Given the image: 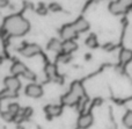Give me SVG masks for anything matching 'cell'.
Here are the masks:
<instances>
[{"instance_id": "6", "label": "cell", "mask_w": 132, "mask_h": 129, "mask_svg": "<svg viewBox=\"0 0 132 129\" xmlns=\"http://www.w3.org/2000/svg\"><path fill=\"white\" fill-rule=\"evenodd\" d=\"M77 34L78 33L75 32V29L73 28L72 25H66L62 28V30H60V36H62V39L65 40V41L72 40L73 37L77 36Z\"/></svg>"}, {"instance_id": "17", "label": "cell", "mask_w": 132, "mask_h": 129, "mask_svg": "<svg viewBox=\"0 0 132 129\" xmlns=\"http://www.w3.org/2000/svg\"><path fill=\"white\" fill-rule=\"evenodd\" d=\"M45 73L49 78L55 79V77H56V66L52 65V64H48L45 66Z\"/></svg>"}, {"instance_id": "10", "label": "cell", "mask_w": 132, "mask_h": 129, "mask_svg": "<svg viewBox=\"0 0 132 129\" xmlns=\"http://www.w3.org/2000/svg\"><path fill=\"white\" fill-rule=\"evenodd\" d=\"M78 49V44L74 41L70 40V41H64L63 42V52L65 55H70L71 52H73L74 50Z\"/></svg>"}, {"instance_id": "26", "label": "cell", "mask_w": 132, "mask_h": 129, "mask_svg": "<svg viewBox=\"0 0 132 129\" xmlns=\"http://www.w3.org/2000/svg\"><path fill=\"white\" fill-rule=\"evenodd\" d=\"M60 59H62L63 63H67L68 60L71 59V56L70 55H64V56H62V57H60Z\"/></svg>"}, {"instance_id": "1", "label": "cell", "mask_w": 132, "mask_h": 129, "mask_svg": "<svg viewBox=\"0 0 132 129\" xmlns=\"http://www.w3.org/2000/svg\"><path fill=\"white\" fill-rule=\"evenodd\" d=\"M4 28L9 35L21 36V35H24L29 30L30 25L23 16L12 15L5 20Z\"/></svg>"}, {"instance_id": "15", "label": "cell", "mask_w": 132, "mask_h": 129, "mask_svg": "<svg viewBox=\"0 0 132 129\" xmlns=\"http://www.w3.org/2000/svg\"><path fill=\"white\" fill-rule=\"evenodd\" d=\"M71 91H72L73 93H75V94H77L79 98H84V97H85L84 87H82V85L79 83V81H75V83H73V84H72Z\"/></svg>"}, {"instance_id": "21", "label": "cell", "mask_w": 132, "mask_h": 129, "mask_svg": "<svg viewBox=\"0 0 132 129\" xmlns=\"http://www.w3.org/2000/svg\"><path fill=\"white\" fill-rule=\"evenodd\" d=\"M23 77H24L26 79H29V80H35V79H36V74H35L32 71H30L29 69H28L27 72L23 74Z\"/></svg>"}, {"instance_id": "12", "label": "cell", "mask_w": 132, "mask_h": 129, "mask_svg": "<svg viewBox=\"0 0 132 129\" xmlns=\"http://www.w3.org/2000/svg\"><path fill=\"white\" fill-rule=\"evenodd\" d=\"M80 99H81V98H79L75 93H73L72 91H70L67 94L64 95V98H63V102H64L65 105H74V104H77Z\"/></svg>"}, {"instance_id": "18", "label": "cell", "mask_w": 132, "mask_h": 129, "mask_svg": "<svg viewBox=\"0 0 132 129\" xmlns=\"http://www.w3.org/2000/svg\"><path fill=\"white\" fill-rule=\"evenodd\" d=\"M86 44L89 47V48H96L97 47V40H96V36L94 34L89 35L86 40Z\"/></svg>"}, {"instance_id": "22", "label": "cell", "mask_w": 132, "mask_h": 129, "mask_svg": "<svg viewBox=\"0 0 132 129\" xmlns=\"http://www.w3.org/2000/svg\"><path fill=\"white\" fill-rule=\"evenodd\" d=\"M1 116H2V119H4L5 121H12V120L14 119V116H15V115L11 114L8 111H7V112H2V113H1Z\"/></svg>"}, {"instance_id": "20", "label": "cell", "mask_w": 132, "mask_h": 129, "mask_svg": "<svg viewBox=\"0 0 132 129\" xmlns=\"http://www.w3.org/2000/svg\"><path fill=\"white\" fill-rule=\"evenodd\" d=\"M18 95V93L15 92H12V91H8V90H5L1 92V98H15Z\"/></svg>"}, {"instance_id": "27", "label": "cell", "mask_w": 132, "mask_h": 129, "mask_svg": "<svg viewBox=\"0 0 132 129\" xmlns=\"http://www.w3.org/2000/svg\"><path fill=\"white\" fill-rule=\"evenodd\" d=\"M7 4H9V1H7V0H0V6L1 7L7 6Z\"/></svg>"}, {"instance_id": "11", "label": "cell", "mask_w": 132, "mask_h": 129, "mask_svg": "<svg viewBox=\"0 0 132 129\" xmlns=\"http://www.w3.org/2000/svg\"><path fill=\"white\" fill-rule=\"evenodd\" d=\"M45 112L51 116H59L63 113V108L59 105H49L45 107Z\"/></svg>"}, {"instance_id": "9", "label": "cell", "mask_w": 132, "mask_h": 129, "mask_svg": "<svg viewBox=\"0 0 132 129\" xmlns=\"http://www.w3.org/2000/svg\"><path fill=\"white\" fill-rule=\"evenodd\" d=\"M72 26H73V28L75 29V32H77V33L86 32V30L89 28V23L87 22V21L85 20L84 18L78 19V20L75 21L74 23H72Z\"/></svg>"}, {"instance_id": "23", "label": "cell", "mask_w": 132, "mask_h": 129, "mask_svg": "<svg viewBox=\"0 0 132 129\" xmlns=\"http://www.w3.org/2000/svg\"><path fill=\"white\" fill-rule=\"evenodd\" d=\"M50 9L52 12H58V11H62V7H60L58 4H55V2H52V4H50Z\"/></svg>"}, {"instance_id": "2", "label": "cell", "mask_w": 132, "mask_h": 129, "mask_svg": "<svg viewBox=\"0 0 132 129\" xmlns=\"http://www.w3.org/2000/svg\"><path fill=\"white\" fill-rule=\"evenodd\" d=\"M129 6L130 2L128 1H112L109 4V11L112 14H122L128 11Z\"/></svg>"}, {"instance_id": "19", "label": "cell", "mask_w": 132, "mask_h": 129, "mask_svg": "<svg viewBox=\"0 0 132 129\" xmlns=\"http://www.w3.org/2000/svg\"><path fill=\"white\" fill-rule=\"evenodd\" d=\"M7 111H8L11 114H13V115H16V114L19 113V111H20V105L19 104H9Z\"/></svg>"}, {"instance_id": "7", "label": "cell", "mask_w": 132, "mask_h": 129, "mask_svg": "<svg viewBox=\"0 0 132 129\" xmlns=\"http://www.w3.org/2000/svg\"><path fill=\"white\" fill-rule=\"evenodd\" d=\"M93 121H94V119L92 114H89V113L82 114L79 118V120H78V127L81 129H86L93 125Z\"/></svg>"}, {"instance_id": "14", "label": "cell", "mask_w": 132, "mask_h": 129, "mask_svg": "<svg viewBox=\"0 0 132 129\" xmlns=\"http://www.w3.org/2000/svg\"><path fill=\"white\" fill-rule=\"evenodd\" d=\"M132 59V50H129V49H123L119 54V62L123 65L128 64L129 62Z\"/></svg>"}, {"instance_id": "24", "label": "cell", "mask_w": 132, "mask_h": 129, "mask_svg": "<svg viewBox=\"0 0 132 129\" xmlns=\"http://www.w3.org/2000/svg\"><path fill=\"white\" fill-rule=\"evenodd\" d=\"M46 12H48V9H46L45 7L43 6V5H41V6L37 8V13L41 14V15H44V14H46Z\"/></svg>"}, {"instance_id": "16", "label": "cell", "mask_w": 132, "mask_h": 129, "mask_svg": "<svg viewBox=\"0 0 132 129\" xmlns=\"http://www.w3.org/2000/svg\"><path fill=\"white\" fill-rule=\"evenodd\" d=\"M123 125L126 128L132 129V111H129L125 113V115L123 118Z\"/></svg>"}, {"instance_id": "25", "label": "cell", "mask_w": 132, "mask_h": 129, "mask_svg": "<svg viewBox=\"0 0 132 129\" xmlns=\"http://www.w3.org/2000/svg\"><path fill=\"white\" fill-rule=\"evenodd\" d=\"M31 113H32V109L31 108H26L24 111H23V118H29L30 115H31Z\"/></svg>"}, {"instance_id": "8", "label": "cell", "mask_w": 132, "mask_h": 129, "mask_svg": "<svg viewBox=\"0 0 132 129\" xmlns=\"http://www.w3.org/2000/svg\"><path fill=\"white\" fill-rule=\"evenodd\" d=\"M27 66H26L23 63L21 62H15L11 67V72L14 77H18V76H23V74L27 72Z\"/></svg>"}, {"instance_id": "13", "label": "cell", "mask_w": 132, "mask_h": 129, "mask_svg": "<svg viewBox=\"0 0 132 129\" xmlns=\"http://www.w3.org/2000/svg\"><path fill=\"white\" fill-rule=\"evenodd\" d=\"M48 49L51 51H55V52H60L63 51V43L58 41L57 39H52L48 43Z\"/></svg>"}, {"instance_id": "3", "label": "cell", "mask_w": 132, "mask_h": 129, "mask_svg": "<svg viewBox=\"0 0 132 129\" xmlns=\"http://www.w3.org/2000/svg\"><path fill=\"white\" fill-rule=\"evenodd\" d=\"M20 52H21V55H23L24 57H32V56L41 52V47L35 43L26 44V45H23L22 48L20 49Z\"/></svg>"}, {"instance_id": "4", "label": "cell", "mask_w": 132, "mask_h": 129, "mask_svg": "<svg viewBox=\"0 0 132 129\" xmlns=\"http://www.w3.org/2000/svg\"><path fill=\"white\" fill-rule=\"evenodd\" d=\"M4 84H5L6 90L15 92V93H18V91L20 90V87H21V83H20V80H19V78H16V77H14V76L6 77L4 80Z\"/></svg>"}, {"instance_id": "5", "label": "cell", "mask_w": 132, "mask_h": 129, "mask_svg": "<svg viewBox=\"0 0 132 129\" xmlns=\"http://www.w3.org/2000/svg\"><path fill=\"white\" fill-rule=\"evenodd\" d=\"M26 94L30 98H41L43 95V88L37 84H29L26 86Z\"/></svg>"}, {"instance_id": "28", "label": "cell", "mask_w": 132, "mask_h": 129, "mask_svg": "<svg viewBox=\"0 0 132 129\" xmlns=\"http://www.w3.org/2000/svg\"><path fill=\"white\" fill-rule=\"evenodd\" d=\"M112 48H114V45H111V44H107V45H104V49L105 50H108V51H109L110 49H112Z\"/></svg>"}]
</instances>
